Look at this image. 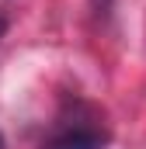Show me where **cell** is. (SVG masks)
I'll list each match as a JSON object with an SVG mask.
<instances>
[{
    "label": "cell",
    "mask_w": 146,
    "mask_h": 149,
    "mask_svg": "<svg viewBox=\"0 0 146 149\" xmlns=\"http://www.w3.org/2000/svg\"><path fill=\"white\" fill-rule=\"evenodd\" d=\"M94 10H98V17H108V10H111V0H94Z\"/></svg>",
    "instance_id": "2"
},
{
    "label": "cell",
    "mask_w": 146,
    "mask_h": 149,
    "mask_svg": "<svg viewBox=\"0 0 146 149\" xmlns=\"http://www.w3.org/2000/svg\"><path fill=\"white\" fill-rule=\"evenodd\" d=\"M108 132L94 125V118H73V125H59L45 149H105Z\"/></svg>",
    "instance_id": "1"
},
{
    "label": "cell",
    "mask_w": 146,
    "mask_h": 149,
    "mask_svg": "<svg viewBox=\"0 0 146 149\" xmlns=\"http://www.w3.org/2000/svg\"><path fill=\"white\" fill-rule=\"evenodd\" d=\"M4 31H7V21H4V17H0V38H4Z\"/></svg>",
    "instance_id": "3"
},
{
    "label": "cell",
    "mask_w": 146,
    "mask_h": 149,
    "mask_svg": "<svg viewBox=\"0 0 146 149\" xmlns=\"http://www.w3.org/2000/svg\"><path fill=\"white\" fill-rule=\"evenodd\" d=\"M0 149H7V146H4V135H0Z\"/></svg>",
    "instance_id": "4"
}]
</instances>
